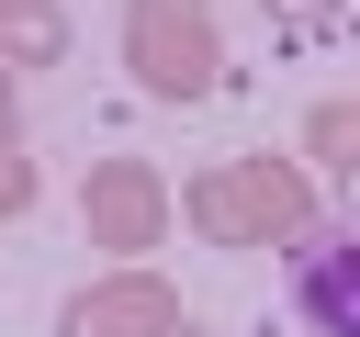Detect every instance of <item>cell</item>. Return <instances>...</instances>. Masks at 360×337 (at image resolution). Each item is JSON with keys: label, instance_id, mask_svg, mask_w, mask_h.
Returning a JSON list of instances; mask_svg holds the SVG:
<instances>
[{"label": "cell", "instance_id": "cell-5", "mask_svg": "<svg viewBox=\"0 0 360 337\" xmlns=\"http://www.w3.org/2000/svg\"><path fill=\"white\" fill-rule=\"evenodd\" d=\"M180 225H191L202 247H281V236H270V202H259V168H248V157H202V168L180 180Z\"/></svg>", "mask_w": 360, "mask_h": 337}, {"label": "cell", "instance_id": "cell-1", "mask_svg": "<svg viewBox=\"0 0 360 337\" xmlns=\"http://www.w3.org/2000/svg\"><path fill=\"white\" fill-rule=\"evenodd\" d=\"M124 67L146 101H214L225 90V22L214 0H124Z\"/></svg>", "mask_w": 360, "mask_h": 337}, {"label": "cell", "instance_id": "cell-6", "mask_svg": "<svg viewBox=\"0 0 360 337\" xmlns=\"http://www.w3.org/2000/svg\"><path fill=\"white\" fill-rule=\"evenodd\" d=\"M0 67H68V11L56 0H0Z\"/></svg>", "mask_w": 360, "mask_h": 337}, {"label": "cell", "instance_id": "cell-10", "mask_svg": "<svg viewBox=\"0 0 360 337\" xmlns=\"http://www.w3.org/2000/svg\"><path fill=\"white\" fill-rule=\"evenodd\" d=\"M0 146H22V79L0 67Z\"/></svg>", "mask_w": 360, "mask_h": 337}, {"label": "cell", "instance_id": "cell-12", "mask_svg": "<svg viewBox=\"0 0 360 337\" xmlns=\"http://www.w3.org/2000/svg\"><path fill=\"white\" fill-rule=\"evenodd\" d=\"M169 337H202V326H191V315H180V326H169Z\"/></svg>", "mask_w": 360, "mask_h": 337}, {"label": "cell", "instance_id": "cell-3", "mask_svg": "<svg viewBox=\"0 0 360 337\" xmlns=\"http://www.w3.org/2000/svg\"><path fill=\"white\" fill-rule=\"evenodd\" d=\"M169 326H180V281H169L158 258L101 270V281H79V292L56 303V337H169Z\"/></svg>", "mask_w": 360, "mask_h": 337}, {"label": "cell", "instance_id": "cell-4", "mask_svg": "<svg viewBox=\"0 0 360 337\" xmlns=\"http://www.w3.org/2000/svg\"><path fill=\"white\" fill-rule=\"evenodd\" d=\"M281 281L315 337H360V236L349 225H315L304 247H281Z\"/></svg>", "mask_w": 360, "mask_h": 337}, {"label": "cell", "instance_id": "cell-2", "mask_svg": "<svg viewBox=\"0 0 360 337\" xmlns=\"http://www.w3.org/2000/svg\"><path fill=\"white\" fill-rule=\"evenodd\" d=\"M169 225H180V191H169L158 157H90V180H79V236H90L112 270L158 258Z\"/></svg>", "mask_w": 360, "mask_h": 337}, {"label": "cell", "instance_id": "cell-9", "mask_svg": "<svg viewBox=\"0 0 360 337\" xmlns=\"http://www.w3.org/2000/svg\"><path fill=\"white\" fill-rule=\"evenodd\" d=\"M0 213H34V157L0 146Z\"/></svg>", "mask_w": 360, "mask_h": 337}, {"label": "cell", "instance_id": "cell-8", "mask_svg": "<svg viewBox=\"0 0 360 337\" xmlns=\"http://www.w3.org/2000/svg\"><path fill=\"white\" fill-rule=\"evenodd\" d=\"M304 157L315 168H360V101H315L304 112Z\"/></svg>", "mask_w": 360, "mask_h": 337}, {"label": "cell", "instance_id": "cell-11", "mask_svg": "<svg viewBox=\"0 0 360 337\" xmlns=\"http://www.w3.org/2000/svg\"><path fill=\"white\" fill-rule=\"evenodd\" d=\"M338 225L360 236V168H338Z\"/></svg>", "mask_w": 360, "mask_h": 337}, {"label": "cell", "instance_id": "cell-7", "mask_svg": "<svg viewBox=\"0 0 360 337\" xmlns=\"http://www.w3.org/2000/svg\"><path fill=\"white\" fill-rule=\"evenodd\" d=\"M259 22H270V45H338V34H360V0H259Z\"/></svg>", "mask_w": 360, "mask_h": 337}]
</instances>
